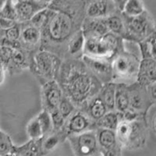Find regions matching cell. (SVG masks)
Instances as JSON below:
<instances>
[{
  "mask_svg": "<svg viewBox=\"0 0 156 156\" xmlns=\"http://www.w3.org/2000/svg\"><path fill=\"white\" fill-rule=\"evenodd\" d=\"M84 0H52L48 7L53 9L49 20L41 30L40 49L48 50L63 59L66 44L85 18Z\"/></svg>",
  "mask_w": 156,
  "mask_h": 156,
  "instance_id": "obj_1",
  "label": "cell"
},
{
  "mask_svg": "<svg viewBox=\"0 0 156 156\" xmlns=\"http://www.w3.org/2000/svg\"><path fill=\"white\" fill-rule=\"evenodd\" d=\"M55 80L64 95L69 98L76 108L81 109L98 94L102 85L81 58L62 59Z\"/></svg>",
  "mask_w": 156,
  "mask_h": 156,
  "instance_id": "obj_2",
  "label": "cell"
},
{
  "mask_svg": "<svg viewBox=\"0 0 156 156\" xmlns=\"http://www.w3.org/2000/svg\"><path fill=\"white\" fill-rule=\"evenodd\" d=\"M148 127L147 119L128 120L121 118L115 131L122 150L136 151L144 148L147 144Z\"/></svg>",
  "mask_w": 156,
  "mask_h": 156,
  "instance_id": "obj_3",
  "label": "cell"
},
{
  "mask_svg": "<svg viewBox=\"0 0 156 156\" xmlns=\"http://www.w3.org/2000/svg\"><path fill=\"white\" fill-rule=\"evenodd\" d=\"M85 37L83 55L112 60L119 51L125 48L124 40L111 32L101 36Z\"/></svg>",
  "mask_w": 156,
  "mask_h": 156,
  "instance_id": "obj_4",
  "label": "cell"
},
{
  "mask_svg": "<svg viewBox=\"0 0 156 156\" xmlns=\"http://www.w3.org/2000/svg\"><path fill=\"white\" fill-rule=\"evenodd\" d=\"M62 59L51 51L39 49L31 54L30 61V73L40 84L55 80Z\"/></svg>",
  "mask_w": 156,
  "mask_h": 156,
  "instance_id": "obj_5",
  "label": "cell"
},
{
  "mask_svg": "<svg viewBox=\"0 0 156 156\" xmlns=\"http://www.w3.org/2000/svg\"><path fill=\"white\" fill-rule=\"evenodd\" d=\"M140 59L126 48L119 51L111 60L112 80L115 83L130 84L136 81Z\"/></svg>",
  "mask_w": 156,
  "mask_h": 156,
  "instance_id": "obj_6",
  "label": "cell"
},
{
  "mask_svg": "<svg viewBox=\"0 0 156 156\" xmlns=\"http://www.w3.org/2000/svg\"><path fill=\"white\" fill-rule=\"evenodd\" d=\"M122 16L125 25L124 41L137 44L154 33H156L154 19L147 9L139 16L130 17L125 16L122 13Z\"/></svg>",
  "mask_w": 156,
  "mask_h": 156,
  "instance_id": "obj_7",
  "label": "cell"
},
{
  "mask_svg": "<svg viewBox=\"0 0 156 156\" xmlns=\"http://www.w3.org/2000/svg\"><path fill=\"white\" fill-rule=\"evenodd\" d=\"M129 94V109L147 119V113L154 106L156 98L150 93L148 86L141 85L136 81L128 84Z\"/></svg>",
  "mask_w": 156,
  "mask_h": 156,
  "instance_id": "obj_8",
  "label": "cell"
},
{
  "mask_svg": "<svg viewBox=\"0 0 156 156\" xmlns=\"http://www.w3.org/2000/svg\"><path fill=\"white\" fill-rule=\"evenodd\" d=\"M66 140L74 155H100L96 129H88L80 133L69 135Z\"/></svg>",
  "mask_w": 156,
  "mask_h": 156,
  "instance_id": "obj_9",
  "label": "cell"
},
{
  "mask_svg": "<svg viewBox=\"0 0 156 156\" xmlns=\"http://www.w3.org/2000/svg\"><path fill=\"white\" fill-rule=\"evenodd\" d=\"M94 122L88 114L81 108H76L74 112L67 117L63 126L61 128L66 134V138L69 135L80 133L88 129H95Z\"/></svg>",
  "mask_w": 156,
  "mask_h": 156,
  "instance_id": "obj_10",
  "label": "cell"
},
{
  "mask_svg": "<svg viewBox=\"0 0 156 156\" xmlns=\"http://www.w3.org/2000/svg\"><path fill=\"white\" fill-rule=\"evenodd\" d=\"M96 134L100 155L120 156L122 150L113 129L96 128Z\"/></svg>",
  "mask_w": 156,
  "mask_h": 156,
  "instance_id": "obj_11",
  "label": "cell"
},
{
  "mask_svg": "<svg viewBox=\"0 0 156 156\" xmlns=\"http://www.w3.org/2000/svg\"><path fill=\"white\" fill-rule=\"evenodd\" d=\"M62 96V88L55 80L41 84V101L43 109L51 112L58 108Z\"/></svg>",
  "mask_w": 156,
  "mask_h": 156,
  "instance_id": "obj_12",
  "label": "cell"
},
{
  "mask_svg": "<svg viewBox=\"0 0 156 156\" xmlns=\"http://www.w3.org/2000/svg\"><path fill=\"white\" fill-rule=\"evenodd\" d=\"M81 60L90 69V72L101 82V83L112 81V73L111 61L105 58L88 56L87 55H82Z\"/></svg>",
  "mask_w": 156,
  "mask_h": 156,
  "instance_id": "obj_13",
  "label": "cell"
},
{
  "mask_svg": "<svg viewBox=\"0 0 156 156\" xmlns=\"http://www.w3.org/2000/svg\"><path fill=\"white\" fill-rule=\"evenodd\" d=\"M21 30L20 36V44L22 48L30 53H34L40 49L41 35V31L30 21L20 23Z\"/></svg>",
  "mask_w": 156,
  "mask_h": 156,
  "instance_id": "obj_14",
  "label": "cell"
},
{
  "mask_svg": "<svg viewBox=\"0 0 156 156\" xmlns=\"http://www.w3.org/2000/svg\"><path fill=\"white\" fill-rule=\"evenodd\" d=\"M31 53L22 48L20 41L16 45H12V51L6 66L7 73L15 75L22 73L25 69H29Z\"/></svg>",
  "mask_w": 156,
  "mask_h": 156,
  "instance_id": "obj_15",
  "label": "cell"
},
{
  "mask_svg": "<svg viewBox=\"0 0 156 156\" xmlns=\"http://www.w3.org/2000/svg\"><path fill=\"white\" fill-rule=\"evenodd\" d=\"M14 4L17 16L18 23L30 21L31 18L41 9L48 7L47 5L36 0H12Z\"/></svg>",
  "mask_w": 156,
  "mask_h": 156,
  "instance_id": "obj_16",
  "label": "cell"
},
{
  "mask_svg": "<svg viewBox=\"0 0 156 156\" xmlns=\"http://www.w3.org/2000/svg\"><path fill=\"white\" fill-rule=\"evenodd\" d=\"M136 81L144 86L156 83V58H140Z\"/></svg>",
  "mask_w": 156,
  "mask_h": 156,
  "instance_id": "obj_17",
  "label": "cell"
},
{
  "mask_svg": "<svg viewBox=\"0 0 156 156\" xmlns=\"http://www.w3.org/2000/svg\"><path fill=\"white\" fill-rule=\"evenodd\" d=\"M115 11L111 0H90L86 2L85 17H105Z\"/></svg>",
  "mask_w": 156,
  "mask_h": 156,
  "instance_id": "obj_18",
  "label": "cell"
},
{
  "mask_svg": "<svg viewBox=\"0 0 156 156\" xmlns=\"http://www.w3.org/2000/svg\"><path fill=\"white\" fill-rule=\"evenodd\" d=\"M85 42V37L81 28L76 30L69 38L66 44L65 56L66 58H81L83 53V47Z\"/></svg>",
  "mask_w": 156,
  "mask_h": 156,
  "instance_id": "obj_19",
  "label": "cell"
},
{
  "mask_svg": "<svg viewBox=\"0 0 156 156\" xmlns=\"http://www.w3.org/2000/svg\"><path fill=\"white\" fill-rule=\"evenodd\" d=\"M10 155L12 156H40L44 155L42 148V137L30 139L25 144L20 146L13 144Z\"/></svg>",
  "mask_w": 156,
  "mask_h": 156,
  "instance_id": "obj_20",
  "label": "cell"
},
{
  "mask_svg": "<svg viewBox=\"0 0 156 156\" xmlns=\"http://www.w3.org/2000/svg\"><path fill=\"white\" fill-rule=\"evenodd\" d=\"M81 30L84 37L101 36L108 32L104 17H85L82 23Z\"/></svg>",
  "mask_w": 156,
  "mask_h": 156,
  "instance_id": "obj_21",
  "label": "cell"
},
{
  "mask_svg": "<svg viewBox=\"0 0 156 156\" xmlns=\"http://www.w3.org/2000/svg\"><path fill=\"white\" fill-rule=\"evenodd\" d=\"M129 109V94L128 84L116 83L115 97V111L123 114Z\"/></svg>",
  "mask_w": 156,
  "mask_h": 156,
  "instance_id": "obj_22",
  "label": "cell"
},
{
  "mask_svg": "<svg viewBox=\"0 0 156 156\" xmlns=\"http://www.w3.org/2000/svg\"><path fill=\"white\" fill-rule=\"evenodd\" d=\"M104 19L108 32H111L123 39L125 34V25L122 13L118 11H115L104 17Z\"/></svg>",
  "mask_w": 156,
  "mask_h": 156,
  "instance_id": "obj_23",
  "label": "cell"
},
{
  "mask_svg": "<svg viewBox=\"0 0 156 156\" xmlns=\"http://www.w3.org/2000/svg\"><path fill=\"white\" fill-rule=\"evenodd\" d=\"M65 140H66V136L61 129L58 130H52L49 134L42 136V148L44 154L55 150Z\"/></svg>",
  "mask_w": 156,
  "mask_h": 156,
  "instance_id": "obj_24",
  "label": "cell"
},
{
  "mask_svg": "<svg viewBox=\"0 0 156 156\" xmlns=\"http://www.w3.org/2000/svg\"><path fill=\"white\" fill-rule=\"evenodd\" d=\"M116 83L109 81L102 83L98 95L102 100L108 111L115 110V97Z\"/></svg>",
  "mask_w": 156,
  "mask_h": 156,
  "instance_id": "obj_25",
  "label": "cell"
},
{
  "mask_svg": "<svg viewBox=\"0 0 156 156\" xmlns=\"http://www.w3.org/2000/svg\"><path fill=\"white\" fill-rule=\"evenodd\" d=\"M83 110L88 114L89 116L95 122L96 120L101 118L103 115H105L108 110L102 100L98 95L94 96L87 102V105Z\"/></svg>",
  "mask_w": 156,
  "mask_h": 156,
  "instance_id": "obj_26",
  "label": "cell"
},
{
  "mask_svg": "<svg viewBox=\"0 0 156 156\" xmlns=\"http://www.w3.org/2000/svg\"><path fill=\"white\" fill-rule=\"evenodd\" d=\"M122 118V115L116 111H108L105 115L95 121L94 126L96 128L108 129L115 130L118 123Z\"/></svg>",
  "mask_w": 156,
  "mask_h": 156,
  "instance_id": "obj_27",
  "label": "cell"
},
{
  "mask_svg": "<svg viewBox=\"0 0 156 156\" xmlns=\"http://www.w3.org/2000/svg\"><path fill=\"white\" fill-rule=\"evenodd\" d=\"M155 34L154 33L143 41L137 43L141 58H156Z\"/></svg>",
  "mask_w": 156,
  "mask_h": 156,
  "instance_id": "obj_28",
  "label": "cell"
},
{
  "mask_svg": "<svg viewBox=\"0 0 156 156\" xmlns=\"http://www.w3.org/2000/svg\"><path fill=\"white\" fill-rule=\"evenodd\" d=\"M146 10L143 0H126L122 13L126 16H136Z\"/></svg>",
  "mask_w": 156,
  "mask_h": 156,
  "instance_id": "obj_29",
  "label": "cell"
},
{
  "mask_svg": "<svg viewBox=\"0 0 156 156\" xmlns=\"http://www.w3.org/2000/svg\"><path fill=\"white\" fill-rule=\"evenodd\" d=\"M36 116L38 119L40 126L42 129L43 136L49 134L53 130V126H52V122H51V115H50L49 112L47 110L42 108V110Z\"/></svg>",
  "mask_w": 156,
  "mask_h": 156,
  "instance_id": "obj_30",
  "label": "cell"
},
{
  "mask_svg": "<svg viewBox=\"0 0 156 156\" xmlns=\"http://www.w3.org/2000/svg\"><path fill=\"white\" fill-rule=\"evenodd\" d=\"M26 132L30 139H38L43 136L42 129L37 116L32 118L26 126Z\"/></svg>",
  "mask_w": 156,
  "mask_h": 156,
  "instance_id": "obj_31",
  "label": "cell"
},
{
  "mask_svg": "<svg viewBox=\"0 0 156 156\" xmlns=\"http://www.w3.org/2000/svg\"><path fill=\"white\" fill-rule=\"evenodd\" d=\"M20 30H21V25L20 23H16L14 26L6 30H2V41L7 42H16L19 41L20 36Z\"/></svg>",
  "mask_w": 156,
  "mask_h": 156,
  "instance_id": "obj_32",
  "label": "cell"
},
{
  "mask_svg": "<svg viewBox=\"0 0 156 156\" xmlns=\"http://www.w3.org/2000/svg\"><path fill=\"white\" fill-rule=\"evenodd\" d=\"M13 143L9 134L0 129V156L10 155Z\"/></svg>",
  "mask_w": 156,
  "mask_h": 156,
  "instance_id": "obj_33",
  "label": "cell"
},
{
  "mask_svg": "<svg viewBox=\"0 0 156 156\" xmlns=\"http://www.w3.org/2000/svg\"><path fill=\"white\" fill-rule=\"evenodd\" d=\"M57 108L61 113V115L63 116L64 119H66L69 115H70L74 112V110L76 108L69 98H67L63 94Z\"/></svg>",
  "mask_w": 156,
  "mask_h": 156,
  "instance_id": "obj_34",
  "label": "cell"
},
{
  "mask_svg": "<svg viewBox=\"0 0 156 156\" xmlns=\"http://www.w3.org/2000/svg\"><path fill=\"white\" fill-rule=\"evenodd\" d=\"M0 16L17 21L16 9H15L14 4L12 0H7L3 6L0 9Z\"/></svg>",
  "mask_w": 156,
  "mask_h": 156,
  "instance_id": "obj_35",
  "label": "cell"
},
{
  "mask_svg": "<svg viewBox=\"0 0 156 156\" xmlns=\"http://www.w3.org/2000/svg\"><path fill=\"white\" fill-rule=\"evenodd\" d=\"M51 115V122H52V126H53V130H58L63 126L64 122L66 119H64L63 116L61 115L58 108L52 110L51 112H48Z\"/></svg>",
  "mask_w": 156,
  "mask_h": 156,
  "instance_id": "obj_36",
  "label": "cell"
},
{
  "mask_svg": "<svg viewBox=\"0 0 156 156\" xmlns=\"http://www.w3.org/2000/svg\"><path fill=\"white\" fill-rule=\"evenodd\" d=\"M16 23L17 21L16 20H9L0 16V30H4L10 28L11 27L14 26Z\"/></svg>",
  "mask_w": 156,
  "mask_h": 156,
  "instance_id": "obj_37",
  "label": "cell"
},
{
  "mask_svg": "<svg viewBox=\"0 0 156 156\" xmlns=\"http://www.w3.org/2000/svg\"><path fill=\"white\" fill-rule=\"evenodd\" d=\"M111 1H112V3L115 10L122 12L126 0H111Z\"/></svg>",
  "mask_w": 156,
  "mask_h": 156,
  "instance_id": "obj_38",
  "label": "cell"
},
{
  "mask_svg": "<svg viewBox=\"0 0 156 156\" xmlns=\"http://www.w3.org/2000/svg\"><path fill=\"white\" fill-rule=\"evenodd\" d=\"M6 73H7L6 67L4 66L2 62H0V86L2 85L4 83V82L5 81Z\"/></svg>",
  "mask_w": 156,
  "mask_h": 156,
  "instance_id": "obj_39",
  "label": "cell"
},
{
  "mask_svg": "<svg viewBox=\"0 0 156 156\" xmlns=\"http://www.w3.org/2000/svg\"><path fill=\"white\" fill-rule=\"evenodd\" d=\"M36 1H37V2H41V3L44 4V5H45L48 6V5L51 3L52 0H36Z\"/></svg>",
  "mask_w": 156,
  "mask_h": 156,
  "instance_id": "obj_40",
  "label": "cell"
},
{
  "mask_svg": "<svg viewBox=\"0 0 156 156\" xmlns=\"http://www.w3.org/2000/svg\"><path fill=\"white\" fill-rule=\"evenodd\" d=\"M6 1H7V0H0V9L3 6L4 4L6 2Z\"/></svg>",
  "mask_w": 156,
  "mask_h": 156,
  "instance_id": "obj_41",
  "label": "cell"
},
{
  "mask_svg": "<svg viewBox=\"0 0 156 156\" xmlns=\"http://www.w3.org/2000/svg\"><path fill=\"white\" fill-rule=\"evenodd\" d=\"M2 30H0V44H1V41H2Z\"/></svg>",
  "mask_w": 156,
  "mask_h": 156,
  "instance_id": "obj_42",
  "label": "cell"
}]
</instances>
